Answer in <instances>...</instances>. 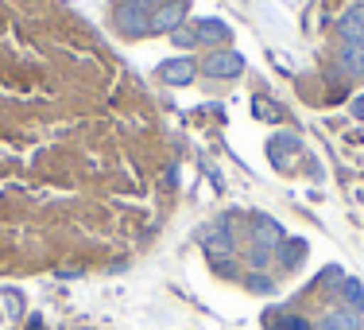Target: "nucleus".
Listing matches in <instances>:
<instances>
[{
    "instance_id": "1",
    "label": "nucleus",
    "mask_w": 364,
    "mask_h": 330,
    "mask_svg": "<svg viewBox=\"0 0 364 330\" xmlns=\"http://www.w3.org/2000/svg\"><path fill=\"white\" fill-rule=\"evenodd\" d=\"M202 71L210 78H240L245 74V58H240L237 51H213L202 63Z\"/></svg>"
},
{
    "instance_id": "2",
    "label": "nucleus",
    "mask_w": 364,
    "mask_h": 330,
    "mask_svg": "<svg viewBox=\"0 0 364 330\" xmlns=\"http://www.w3.org/2000/svg\"><path fill=\"white\" fill-rule=\"evenodd\" d=\"M186 12H190L186 0H171V4H163L159 12H151V31H171V36H175V28H182Z\"/></svg>"
},
{
    "instance_id": "3",
    "label": "nucleus",
    "mask_w": 364,
    "mask_h": 330,
    "mask_svg": "<svg viewBox=\"0 0 364 330\" xmlns=\"http://www.w3.org/2000/svg\"><path fill=\"white\" fill-rule=\"evenodd\" d=\"M337 36L345 39V47H364V4L349 8L337 24Z\"/></svg>"
},
{
    "instance_id": "4",
    "label": "nucleus",
    "mask_w": 364,
    "mask_h": 330,
    "mask_svg": "<svg viewBox=\"0 0 364 330\" xmlns=\"http://www.w3.org/2000/svg\"><path fill=\"white\" fill-rule=\"evenodd\" d=\"M117 24L128 36H144V31H151V12H144V8H136V4H120Z\"/></svg>"
},
{
    "instance_id": "5",
    "label": "nucleus",
    "mask_w": 364,
    "mask_h": 330,
    "mask_svg": "<svg viewBox=\"0 0 364 330\" xmlns=\"http://www.w3.org/2000/svg\"><path fill=\"white\" fill-rule=\"evenodd\" d=\"M252 237H256L259 253H267V249H275V245L283 241V230H279V222H275V218H256Z\"/></svg>"
},
{
    "instance_id": "6",
    "label": "nucleus",
    "mask_w": 364,
    "mask_h": 330,
    "mask_svg": "<svg viewBox=\"0 0 364 330\" xmlns=\"http://www.w3.org/2000/svg\"><path fill=\"white\" fill-rule=\"evenodd\" d=\"M318 330H360V311H353V307L326 311V319H322Z\"/></svg>"
},
{
    "instance_id": "7",
    "label": "nucleus",
    "mask_w": 364,
    "mask_h": 330,
    "mask_svg": "<svg viewBox=\"0 0 364 330\" xmlns=\"http://www.w3.org/2000/svg\"><path fill=\"white\" fill-rule=\"evenodd\" d=\"M205 249H210V257H229V253H232L229 222H218V225H213V233L205 237Z\"/></svg>"
},
{
    "instance_id": "8",
    "label": "nucleus",
    "mask_w": 364,
    "mask_h": 330,
    "mask_svg": "<svg viewBox=\"0 0 364 330\" xmlns=\"http://www.w3.org/2000/svg\"><path fill=\"white\" fill-rule=\"evenodd\" d=\"M159 74H163V82H171V86H186L190 78H194V63H190V58H178V63H167Z\"/></svg>"
},
{
    "instance_id": "9",
    "label": "nucleus",
    "mask_w": 364,
    "mask_h": 330,
    "mask_svg": "<svg viewBox=\"0 0 364 330\" xmlns=\"http://www.w3.org/2000/svg\"><path fill=\"white\" fill-rule=\"evenodd\" d=\"M341 66H345V74L364 78V47H345L341 51Z\"/></svg>"
},
{
    "instance_id": "10",
    "label": "nucleus",
    "mask_w": 364,
    "mask_h": 330,
    "mask_svg": "<svg viewBox=\"0 0 364 330\" xmlns=\"http://www.w3.org/2000/svg\"><path fill=\"white\" fill-rule=\"evenodd\" d=\"M225 36H229V28H225L221 20H202L198 24V43H218Z\"/></svg>"
},
{
    "instance_id": "11",
    "label": "nucleus",
    "mask_w": 364,
    "mask_h": 330,
    "mask_svg": "<svg viewBox=\"0 0 364 330\" xmlns=\"http://www.w3.org/2000/svg\"><path fill=\"white\" fill-rule=\"evenodd\" d=\"M345 295H349V299H353V307H357L360 315H364V288H360L357 280H345Z\"/></svg>"
},
{
    "instance_id": "12",
    "label": "nucleus",
    "mask_w": 364,
    "mask_h": 330,
    "mask_svg": "<svg viewBox=\"0 0 364 330\" xmlns=\"http://www.w3.org/2000/svg\"><path fill=\"white\" fill-rule=\"evenodd\" d=\"M175 43H178V47H186V51L198 47V31H182V28H178V31H175Z\"/></svg>"
},
{
    "instance_id": "13",
    "label": "nucleus",
    "mask_w": 364,
    "mask_h": 330,
    "mask_svg": "<svg viewBox=\"0 0 364 330\" xmlns=\"http://www.w3.org/2000/svg\"><path fill=\"white\" fill-rule=\"evenodd\" d=\"M299 253H302V245H287V253H283V264H294V260H299Z\"/></svg>"
},
{
    "instance_id": "14",
    "label": "nucleus",
    "mask_w": 364,
    "mask_h": 330,
    "mask_svg": "<svg viewBox=\"0 0 364 330\" xmlns=\"http://www.w3.org/2000/svg\"><path fill=\"white\" fill-rule=\"evenodd\" d=\"M287 330H314V326H306L302 319H291V323H287Z\"/></svg>"
},
{
    "instance_id": "15",
    "label": "nucleus",
    "mask_w": 364,
    "mask_h": 330,
    "mask_svg": "<svg viewBox=\"0 0 364 330\" xmlns=\"http://www.w3.org/2000/svg\"><path fill=\"white\" fill-rule=\"evenodd\" d=\"M353 113H357V117L364 120V98H357V101H353Z\"/></svg>"
}]
</instances>
